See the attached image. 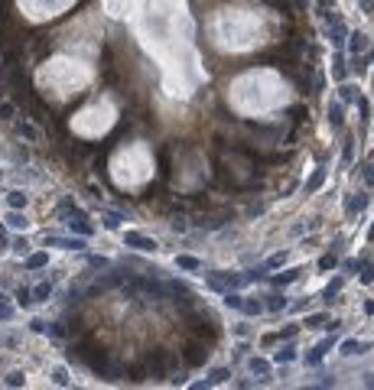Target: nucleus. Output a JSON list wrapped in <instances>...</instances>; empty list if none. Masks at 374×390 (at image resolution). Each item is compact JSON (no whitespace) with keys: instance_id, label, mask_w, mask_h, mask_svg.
<instances>
[{"instance_id":"27","label":"nucleus","mask_w":374,"mask_h":390,"mask_svg":"<svg viewBox=\"0 0 374 390\" xmlns=\"http://www.w3.org/2000/svg\"><path fill=\"white\" fill-rule=\"evenodd\" d=\"M0 117H3V120H7V117H13V104H7V101L0 104Z\"/></svg>"},{"instance_id":"28","label":"nucleus","mask_w":374,"mask_h":390,"mask_svg":"<svg viewBox=\"0 0 374 390\" xmlns=\"http://www.w3.org/2000/svg\"><path fill=\"white\" fill-rule=\"evenodd\" d=\"M322 322H326V315H309V319H306V325L316 328V325H322Z\"/></svg>"},{"instance_id":"24","label":"nucleus","mask_w":374,"mask_h":390,"mask_svg":"<svg viewBox=\"0 0 374 390\" xmlns=\"http://www.w3.org/2000/svg\"><path fill=\"white\" fill-rule=\"evenodd\" d=\"M319 267L322 270H332V267H335V254H326V257L319 260Z\"/></svg>"},{"instance_id":"34","label":"nucleus","mask_w":374,"mask_h":390,"mask_svg":"<svg viewBox=\"0 0 374 390\" xmlns=\"http://www.w3.org/2000/svg\"><path fill=\"white\" fill-rule=\"evenodd\" d=\"M277 338H280V335H273V332H270V335H264V345L270 348V345H277Z\"/></svg>"},{"instance_id":"35","label":"nucleus","mask_w":374,"mask_h":390,"mask_svg":"<svg viewBox=\"0 0 374 390\" xmlns=\"http://www.w3.org/2000/svg\"><path fill=\"white\" fill-rule=\"evenodd\" d=\"M0 247H7V231H3V225H0Z\"/></svg>"},{"instance_id":"16","label":"nucleus","mask_w":374,"mask_h":390,"mask_svg":"<svg viewBox=\"0 0 374 390\" xmlns=\"http://www.w3.org/2000/svg\"><path fill=\"white\" fill-rule=\"evenodd\" d=\"M228 377H231V374H228L225 367H218V371H211V381H208V384H225Z\"/></svg>"},{"instance_id":"22","label":"nucleus","mask_w":374,"mask_h":390,"mask_svg":"<svg viewBox=\"0 0 374 390\" xmlns=\"http://www.w3.org/2000/svg\"><path fill=\"white\" fill-rule=\"evenodd\" d=\"M365 202H368L365 195H358V198H351V202H348V211H361V208H365Z\"/></svg>"},{"instance_id":"29","label":"nucleus","mask_w":374,"mask_h":390,"mask_svg":"<svg viewBox=\"0 0 374 390\" xmlns=\"http://www.w3.org/2000/svg\"><path fill=\"white\" fill-rule=\"evenodd\" d=\"M88 264H91L94 270H101V267H108V260H104V257H88Z\"/></svg>"},{"instance_id":"11","label":"nucleus","mask_w":374,"mask_h":390,"mask_svg":"<svg viewBox=\"0 0 374 390\" xmlns=\"http://www.w3.org/2000/svg\"><path fill=\"white\" fill-rule=\"evenodd\" d=\"M52 381L59 384V387H69V371H65V367H55V371H52Z\"/></svg>"},{"instance_id":"5","label":"nucleus","mask_w":374,"mask_h":390,"mask_svg":"<svg viewBox=\"0 0 374 390\" xmlns=\"http://www.w3.org/2000/svg\"><path fill=\"white\" fill-rule=\"evenodd\" d=\"M345 354H365V351H371V342H358V338H348V342L342 345Z\"/></svg>"},{"instance_id":"21","label":"nucleus","mask_w":374,"mask_h":390,"mask_svg":"<svg viewBox=\"0 0 374 390\" xmlns=\"http://www.w3.org/2000/svg\"><path fill=\"white\" fill-rule=\"evenodd\" d=\"M329 120H332V127H342V108H332V111H329Z\"/></svg>"},{"instance_id":"18","label":"nucleus","mask_w":374,"mask_h":390,"mask_svg":"<svg viewBox=\"0 0 374 390\" xmlns=\"http://www.w3.org/2000/svg\"><path fill=\"white\" fill-rule=\"evenodd\" d=\"M16 303H20V306H30L33 303V293H30V289H16Z\"/></svg>"},{"instance_id":"33","label":"nucleus","mask_w":374,"mask_h":390,"mask_svg":"<svg viewBox=\"0 0 374 390\" xmlns=\"http://www.w3.org/2000/svg\"><path fill=\"white\" fill-rule=\"evenodd\" d=\"M283 260H287V254H277V257H270V267H280Z\"/></svg>"},{"instance_id":"30","label":"nucleus","mask_w":374,"mask_h":390,"mask_svg":"<svg viewBox=\"0 0 374 390\" xmlns=\"http://www.w3.org/2000/svg\"><path fill=\"white\" fill-rule=\"evenodd\" d=\"M225 303L234 306V309H241V296H234V293H231V296H225Z\"/></svg>"},{"instance_id":"9","label":"nucleus","mask_w":374,"mask_h":390,"mask_svg":"<svg viewBox=\"0 0 374 390\" xmlns=\"http://www.w3.org/2000/svg\"><path fill=\"white\" fill-rule=\"evenodd\" d=\"M26 267H30V270H42V267H46V254H30V257H26Z\"/></svg>"},{"instance_id":"23","label":"nucleus","mask_w":374,"mask_h":390,"mask_svg":"<svg viewBox=\"0 0 374 390\" xmlns=\"http://www.w3.org/2000/svg\"><path fill=\"white\" fill-rule=\"evenodd\" d=\"M104 218H108V221H104L108 228H121V215H117V211H108Z\"/></svg>"},{"instance_id":"14","label":"nucleus","mask_w":374,"mask_h":390,"mask_svg":"<svg viewBox=\"0 0 374 390\" xmlns=\"http://www.w3.org/2000/svg\"><path fill=\"white\" fill-rule=\"evenodd\" d=\"M322 179H326V172H312V179H309V186H306V189H309V192H316V189H319L322 186Z\"/></svg>"},{"instance_id":"2","label":"nucleus","mask_w":374,"mask_h":390,"mask_svg":"<svg viewBox=\"0 0 374 390\" xmlns=\"http://www.w3.org/2000/svg\"><path fill=\"white\" fill-rule=\"evenodd\" d=\"M124 244H127V247H137V250H156V241H153V237L137 234V231H127L124 234Z\"/></svg>"},{"instance_id":"6","label":"nucleus","mask_w":374,"mask_h":390,"mask_svg":"<svg viewBox=\"0 0 374 390\" xmlns=\"http://www.w3.org/2000/svg\"><path fill=\"white\" fill-rule=\"evenodd\" d=\"M7 205H10V208H20V211H23V205H26V195L20 192V189H13V192H7Z\"/></svg>"},{"instance_id":"10","label":"nucleus","mask_w":374,"mask_h":390,"mask_svg":"<svg viewBox=\"0 0 374 390\" xmlns=\"http://www.w3.org/2000/svg\"><path fill=\"white\" fill-rule=\"evenodd\" d=\"M176 264H179L182 270H199V267H202V264H199V260H195V257H189V254H182V257H176Z\"/></svg>"},{"instance_id":"1","label":"nucleus","mask_w":374,"mask_h":390,"mask_svg":"<svg viewBox=\"0 0 374 390\" xmlns=\"http://www.w3.org/2000/svg\"><path fill=\"white\" fill-rule=\"evenodd\" d=\"M176 364V358H172L169 351H153V358H150V364H147V371L153 377H166L169 374V367Z\"/></svg>"},{"instance_id":"15","label":"nucleus","mask_w":374,"mask_h":390,"mask_svg":"<svg viewBox=\"0 0 374 390\" xmlns=\"http://www.w3.org/2000/svg\"><path fill=\"white\" fill-rule=\"evenodd\" d=\"M248 367H250V374H267V361H260V358H254Z\"/></svg>"},{"instance_id":"26","label":"nucleus","mask_w":374,"mask_h":390,"mask_svg":"<svg viewBox=\"0 0 374 390\" xmlns=\"http://www.w3.org/2000/svg\"><path fill=\"white\" fill-rule=\"evenodd\" d=\"M26 247H30V244H26V237H16V241H13V250H16V254H26Z\"/></svg>"},{"instance_id":"19","label":"nucleus","mask_w":374,"mask_h":390,"mask_svg":"<svg viewBox=\"0 0 374 390\" xmlns=\"http://www.w3.org/2000/svg\"><path fill=\"white\" fill-rule=\"evenodd\" d=\"M7 225H10V228H23V225H26V218H23V215H16V208H13V215L7 218Z\"/></svg>"},{"instance_id":"20","label":"nucleus","mask_w":374,"mask_h":390,"mask_svg":"<svg viewBox=\"0 0 374 390\" xmlns=\"http://www.w3.org/2000/svg\"><path fill=\"white\" fill-rule=\"evenodd\" d=\"M296 358V351L293 348H283V351H277V361H283V364H287V361H293Z\"/></svg>"},{"instance_id":"31","label":"nucleus","mask_w":374,"mask_h":390,"mask_svg":"<svg viewBox=\"0 0 374 390\" xmlns=\"http://www.w3.org/2000/svg\"><path fill=\"white\" fill-rule=\"evenodd\" d=\"M30 325H33V332H46V322H42V319H33Z\"/></svg>"},{"instance_id":"36","label":"nucleus","mask_w":374,"mask_h":390,"mask_svg":"<svg viewBox=\"0 0 374 390\" xmlns=\"http://www.w3.org/2000/svg\"><path fill=\"white\" fill-rule=\"evenodd\" d=\"M371 241H374V228H371Z\"/></svg>"},{"instance_id":"4","label":"nucleus","mask_w":374,"mask_h":390,"mask_svg":"<svg viewBox=\"0 0 374 390\" xmlns=\"http://www.w3.org/2000/svg\"><path fill=\"white\" fill-rule=\"evenodd\" d=\"M46 244L49 247H65V250H82L85 247V241H82V237H46Z\"/></svg>"},{"instance_id":"8","label":"nucleus","mask_w":374,"mask_h":390,"mask_svg":"<svg viewBox=\"0 0 374 390\" xmlns=\"http://www.w3.org/2000/svg\"><path fill=\"white\" fill-rule=\"evenodd\" d=\"M49 293H52V283H39L36 289H33V299H39V303H46Z\"/></svg>"},{"instance_id":"3","label":"nucleus","mask_w":374,"mask_h":390,"mask_svg":"<svg viewBox=\"0 0 374 390\" xmlns=\"http://www.w3.org/2000/svg\"><path fill=\"white\" fill-rule=\"evenodd\" d=\"M205 358H208V351H205V345L192 342V345L186 348V364H189V367H199V364H205Z\"/></svg>"},{"instance_id":"12","label":"nucleus","mask_w":374,"mask_h":390,"mask_svg":"<svg viewBox=\"0 0 374 390\" xmlns=\"http://www.w3.org/2000/svg\"><path fill=\"white\" fill-rule=\"evenodd\" d=\"M26 384V377L20 374V371H13V374H7V387H23Z\"/></svg>"},{"instance_id":"25","label":"nucleus","mask_w":374,"mask_h":390,"mask_svg":"<svg viewBox=\"0 0 374 390\" xmlns=\"http://www.w3.org/2000/svg\"><path fill=\"white\" fill-rule=\"evenodd\" d=\"M241 309H244V312H250V315H257L264 306H260V303H241Z\"/></svg>"},{"instance_id":"32","label":"nucleus","mask_w":374,"mask_h":390,"mask_svg":"<svg viewBox=\"0 0 374 390\" xmlns=\"http://www.w3.org/2000/svg\"><path fill=\"white\" fill-rule=\"evenodd\" d=\"M20 133H23V137H36V130H33L30 124H20Z\"/></svg>"},{"instance_id":"7","label":"nucleus","mask_w":374,"mask_h":390,"mask_svg":"<svg viewBox=\"0 0 374 390\" xmlns=\"http://www.w3.org/2000/svg\"><path fill=\"white\" fill-rule=\"evenodd\" d=\"M329 348H332V338H326V342H322L319 348L312 351V354H309V358H306V361H309V364H319V361H322V354H326Z\"/></svg>"},{"instance_id":"17","label":"nucleus","mask_w":374,"mask_h":390,"mask_svg":"<svg viewBox=\"0 0 374 390\" xmlns=\"http://www.w3.org/2000/svg\"><path fill=\"white\" fill-rule=\"evenodd\" d=\"M283 306H287V299H283V296H270V303H267V309H270V312H280Z\"/></svg>"},{"instance_id":"13","label":"nucleus","mask_w":374,"mask_h":390,"mask_svg":"<svg viewBox=\"0 0 374 390\" xmlns=\"http://www.w3.org/2000/svg\"><path fill=\"white\" fill-rule=\"evenodd\" d=\"M365 46H368L365 33H355V36H351V52H358V49H365Z\"/></svg>"}]
</instances>
